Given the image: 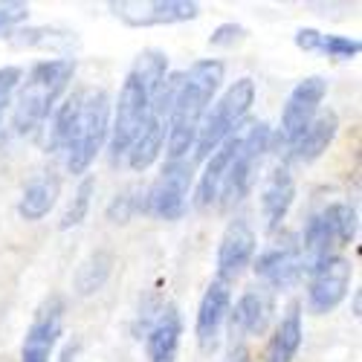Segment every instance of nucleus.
<instances>
[{
    "label": "nucleus",
    "instance_id": "obj_1",
    "mask_svg": "<svg viewBox=\"0 0 362 362\" xmlns=\"http://www.w3.org/2000/svg\"><path fill=\"white\" fill-rule=\"evenodd\" d=\"M110 131V99L105 90H78L55 113L49 148L62 151L73 174H84Z\"/></svg>",
    "mask_w": 362,
    "mask_h": 362
},
{
    "label": "nucleus",
    "instance_id": "obj_2",
    "mask_svg": "<svg viewBox=\"0 0 362 362\" xmlns=\"http://www.w3.org/2000/svg\"><path fill=\"white\" fill-rule=\"evenodd\" d=\"M221 81H223V64L218 58H203V62L189 67V73H183L168 113V136H165L168 160H183L194 148L197 128L209 105H212Z\"/></svg>",
    "mask_w": 362,
    "mask_h": 362
},
{
    "label": "nucleus",
    "instance_id": "obj_3",
    "mask_svg": "<svg viewBox=\"0 0 362 362\" xmlns=\"http://www.w3.org/2000/svg\"><path fill=\"white\" fill-rule=\"evenodd\" d=\"M165 67H168V58L160 49H145L136 55L131 73L125 76L122 90H119V102H116V116L110 128L113 160L128 154L136 134L142 131L145 119L151 113V99H154L160 81L165 78Z\"/></svg>",
    "mask_w": 362,
    "mask_h": 362
},
{
    "label": "nucleus",
    "instance_id": "obj_4",
    "mask_svg": "<svg viewBox=\"0 0 362 362\" xmlns=\"http://www.w3.org/2000/svg\"><path fill=\"white\" fill-rule=\"evenodd\" d=\"M73 73H76L73 58H49V62H38L29 70V76L21 87L18 105H15V131L18 134H29L44 122L49 110L55 107L58 96H62L64 87L70 84Z\"/></svg>",
    "mask_w": 362,
    "mask_h": 362
},
{
    "label": "nucleus",
    "instance_id": "obj_5",
    "mask_svg": "<svg viewBox=\"0 0 362 362\" xmlns=\"http://www.w3.org/2000/svg\"><path fill=\"white\" fill-rule=\"evenodd\" d=\"M255 105V81L252 78H238L226 93L215 102V107L203 116L194 139V157L206 160L215 148H221L232 134H238V125L244 122V116Z\"/></svg>",
    "mask_w": 362,
    "mask_h": 362
},
{
    "label": "nucleus",
    "instance_id": "obj_6",
    "mask_svg": "<svg viewBox=\"0 0 362 362\" xmlns=\"http://www.w3.org/2000/svg\"><path fill=\"white\" fill-rule=\"evenodd\" d=\"M269 148V128L267 122H255L250 125L247 131H240V145H238V154L232 160V168H229V177L223 183V192H221V206L229 209L235 203H240L250 189L255 186V177H258V168H261V160Z\"/></svg>",
    "mask_w": 362,
    "mask_h": 362
},
{
    "label": "nucleus",
    "instance_id": "obj_7",
    "mask_svg": "<svg viewBox=\"0 0 362 362\" xmlns=\"http://www.w3.org/2000/svg\"><path fill=\"white\" fill-rule=\"evenodd\" d=\"M189 189H192V163L189 160H168L157 183L148 189V197L142 203L145 212L163 221L183 218L189 206Z\"/></svg>",
    "mask_w": 362,
    "mask_h": 362
},
{
    "label": "nucleus",
    "instance_id": "obj_8",
    "mask_svg": "<svg viewBox=\"0 0 362 362\" xmlns=\"http://www.w3.org/2000/svg\"><path fill=\"white\" fill-rule=\"evenodd\" d=\"M110 12L128 23V26H168V23H186L194 21L200 15V4L194 0H145V4H136V0H113Z\"/></svg>",
    "mask_w": 362,
    "mask_h": 362
},
{
    "label": "nucleus",
    "instance_id": "obj_9",
    "mask_svg": "<svg viewBox=\"0 0 362 362\" xmlns=\"http://www.w3.org/2000/svg\"><path fill=\"white\" fill-rule=\"evenodd\" d=\"M325 93H327V81L322 76H308L293 87V93L287 96V105H284V113H281V136L290 145L319 116V105Z\"/></svg>",
    "mask_w": 362,
    "mask_h": 362
},
{
    "label": "nucleus",
    "instance_id": "obj_10",
    "mask_svg": "<svg viewBox=\"0 0 362 362\" xmlns=\"http://www.w3.org/2000/svg\"><path fill=\"white\" fill-rule=\"evenodd\" d=\"M351 287V264L342 255H334L322 261L316 269H310V290L308 305L313 313H330L342 305Z\"/></svg>",
    "mask_w": 362,
    "mask_h": 362
},
{
    "label": "nucleus",
    "instance_id": "obj_11",
    "mask_svg": "<svg viewBox=\"0 0 362 362\" xmlns=\"http://www.w3.org/2000/svg\"><path fill=\"white\" fill-rule=\"evenodd\" d=\"M62 319H64V301L58 296L47 298L26 330V339L21 348V362H49L55 342L62 337Z\"/></svg>",
    "mask_w": 362,
    "mask_h": 362
},
{
    "label": "nucleus",
    "instance_id": "obj_12",
    "mask_svg": "<svg viewBox=\"0 0 362 362\" xmlns=\"http://www.w3.org/2000/svg\"><path fill=\"white\" fill-rule=\"evenodd\" d=\"M255 255V232L247 221H232L218 247V281L229 284L250 267Z\"/></svg>",
    "mask_w": 362,
    "mask_h": 362
},
{
    "label": "nucleus",
    "instance_id": "obj_13",
    "mask_svg": "<svg viewBox=\"0 0 362 362\" xmlns=\"http://www.w3.org/2000/svg\"><path fill=\"white\" fill-rule=\"evenodd\" d=\"M232 310V293L229 284L223 281H212L206 287L203 298H200V308H197V322H194V334H197V345L200 351H215L218 339H221V327L226 322Z\"/></svg>",
    "mask_w": 362,
    "mask_h": 362
},
{
    "label": "nucleus",
    "instance_id": "obj_14",
    "mask_svg": "<svg viewBox=\"0 0 362 362\" xmlns=\"http://www.w3.org/2000/svg\"><path fill=\"white\" fill-rule=\"evenodd\" d=\"M180 337H183V316H180L177 305H165L145 337L148 362H177Z\"/></svg>",
    "mask_w": 362,
    "mask_h": 362
},
{
    "label": "nucleus",
    "instance_id": "obj_15",
    "mask_svg": "<svg viewBox=\"0 0 362 362\" xmlns=\"http://www.w3.org/2000/svg\"><path fill=\"white\" fill-rule=\"evenodd\" d=\"M269 316H273V298L267 290H247L238 298L235 310H229V325H232V337L247 339L258 337L267 330Z\"/></svg>",
    "mask_w": 362,
    "mask_h": 362
},
{
    "label": "nucleus",
    "instance_id": "obj_16",
    "mask_svg": "<svg viewBox=\"0 0 362 362\" xmlns=\"http://www.w3.org/2000/svg\"><path fill=\"white\" fill-rule=\"evenodd\" d=\"M238 145H240V131L232 134L221 148H215L212 160L206 163V171L200 177V183H197V197H194V203L200 209L218 203V197L223 192V183H226V177H229V168H232V160L238 154Z\"/></svg>",
    "mask_w": 362,
    "mask_h": 362
},
{
    "label": "nucleus",
    "instance_id": "obj_17",
    "mask_svg": "<svg viewBox=\"0 0 362 362\" xmlns=\"http://www.w3.org/2000/svg\"><path fill=\"white\" fill-rule=\"evenodd\" d=\"M301 269H305V264H301V252L296 244L273 247L261 252L255 261V276L273 287H290L301 276Z\"/></svg>",
    "mask_w": 362,
    "mask_h": 362
},
{
    "label": "nucleus",
    "instance_id": "obj_18",
    "mask_svg": "<svg viewBox=\"0 0 362 362\" xmlns=\"http://www.w3.org/2000/svg\"><path fill=\"white\" fill-rule=\"evenodd\" d=\"M293 197H296V183H293V174L287 165H279L269 174L267 186H264V194H261V212H264V221L269 229H279L290 212L293 206Z\"/></svg>",
    "mask_w": 362,
    "mask_h": 362
},
{
    "label": "nucleus",
    "instance_id": "obj_19",
    "mask_svg": "<svg viewBox=\"0 0 362 362\" xmlns=\"http://www.w3.org/2000/svg\"><path fill=\"white\" fill-rule=\"evenodd\" d=\"M301 339H305V327H301V305L293 301V305L287 308V313L281 316V322L276 325L269 342H267L264 362H293L298 348H301Z\"/></svg>",
    "mask_w": 362,
    "mask_h": 362
},
{
    "label": "nucleus",
    "instance_id": "obj_20",
    "mask_svg": "<svg viewBox=\"0 0 362 362\" xmlns=\"http://www.w3.org/2000/svg\"><path fill=\"white\" fill-rule=\"evenodd\" d=\"M339 131V116L334 110H325L319 113L313 122L305 128V134H301L290 148H293V160L296 163H313L319 160L325 151L330 148V142H334Z\"/></svg>",
    "mask_w": 362,
    "mask_h": 362
},
{
    "label": "nucleus",
    "instance_id": "obj_21",
    "mask_svg": "<svg viewBox=\"0 0 362 362\" xmlns=\"http://www.w3.org/2000/svg\"><path fill=\"white\" fill-rule=\"evenodd\" d=\"M58 180L52 174H38L26 183L23 194H21V203H18V215L29 223H35L41 218L49 215V209L55 206V197H58Z\"/></svg>",
    "mask_w": 362,
    "mask_h": 362
},
{
    "label": "nucleus",
    "instance_id": "obj_22",
    "mask_svg": "<svg viewBox=\"0 0 362 362\" xmlns=\"http://www.w3.org/2000/svg\"><path fill=\"white\" fill-rule=\"evenodd\" d=\"M113 273V252L110 250H96V252H90L81 267H78V273H76V290L78 296H93L99 293L107 279Z\"/></svg>",
    "mask_w": 362,
    "mask_h": 362
},
{
    "label": "nucleus",
    "instance_id": "obj_23",
    "mask_svg": "<svg viewBox=\"0 0 362 362\" xmlns=\"http://www.w3.org/2000/svg\"><path fill=\"white\" fill-rule=\"evenodd\" d=\"M325 218L337 235V244L345 247L356 238V209L351 203H330L325 209Z\"/></svg>",
    "mask_w": 362,
    "mask_h": 362
},
{
    "label": "nucleus",
    "instance_id": "obj_24",
    "mask_svg": "<svg viewBox=\"0 0 362 362\" xmlns=\"http://www.w3.org/2000/svg\"><path fill=\"white\" fill-rule=\"evenodd\" d=\"M93 192H96V180L93 177H84L81 183H78V189H76V194H73V200L67 203L64 215H62V229H73V226H78L87 218Z\"/></svg>",
    "mask_w": 362,
    "mask_h": 362
},
{
    "label": "nucleus",
    "instance_id": "obj_25",
    "mask_svg": "<svg viewBox=\"0 0 362 362\" xmlns=\"http://www.w3.org/2000/svg\"><path fill=\"white\" fill-rule=\"evenodd\" d=\"M362 49V44L356 38H348V35H325L319 38V49L316 52H325L327 58H339V62H348V58H356Z\"/></svg>",
    "mask_w": 362,
    "mask_h": 362
},
{
    "label": "nucleus",
    "instance_id": "obj_26",
    "mask_svg": "<svg viewBox=\"0 0 362 362\" xmlns=\"http://www.w3.org/2000/svg\"><path fill=\"white\" fill-rule=\"evenodd\" d=\"M134 212H142V200L136 197V192H122L107 206V218L113 223H128L134 218Z\"/></svg>",
    "mask_w": 362,
    "mask_h": 362
},
{
    "label": "nucleus",
    "instance_id": "obj_27",
    "mask_svg": "<svg viewBox=\"0 0 362 362\" xmlns=\"http://www.w3.org/2000/svg\"><path fill=\"white\" fill-rule=\"evenodd\" d=\"M26 18H29V4H21V0H0V35L12 33Z\"/></svg>",
    "mask_w": 362,
    "mask_h": 362
},
{
    "label": "nucleus",
    "instance_id": "obj_28",
    "mask_svg": "<svg viewBox=\"0 0 362 362\" xmlns=\"http://www.w3.org/2000/svg\"><path fill=\"white\" fill-rule=\"evenodd\" d=\"M247 38V29L240 26V23H221L212 38H209V44L212 47H235L238 41H244Z\"/></svg>",
    "mask_w": 362,
    "mask_h": 362
},
{
    "label": "nucleus",
    "instance_id": "obj_29",
    "mask_svg": "<svg viewBox=\"0 0 362 362\" xmlns=\"http://www.w3.org/2000/svg\"><path fill=\"white\" fill-rule=\"evenodd\" d=\"M21 81V70L18 67H0V119H4V110L15 93V87Z\"/></svg>",
    "mask_w": 362,
    "mask_h": 362
},
{
    "label": "nucleus",
    "instance_id": "obj_30",
    "mask_svg": "<svg viewBox=\"0 0 362 362\" xmlns=\"http://www.w3.org/2000/svg\"><path fill=\"white\" fill-rule=\"evenodd\" d=\"M319 38H322L319 29H298L296 33V47L305 49V52H316L319 49Z\"/></svg>",
    "mask_w": 362,
    "mask_h": 362
},
{
    "label": "nucleus",
    "instance_id": "obj_31",
    "mask_svg": "<svg viewBox=\"0 0 362 362\" xmlns=\"http://www.w3.org/2000/svg\"><path fill=\"white\" fill-rule=\"evenodd\" d=\"M76 356H78V342H70V345L62 351V359H58V362H76Z\"/></svg>",
    "mask_w": 362,
    "mask_h": 362
}]
</instances>
